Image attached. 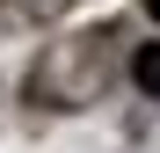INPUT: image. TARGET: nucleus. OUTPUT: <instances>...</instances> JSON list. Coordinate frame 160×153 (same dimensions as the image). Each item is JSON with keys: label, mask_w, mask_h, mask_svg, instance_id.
Returning <instances> with one entry per match:
<instances>
[{"label": "nucleus", "mask_w": 160, "mask_h": 153, "mask_svg": "<svg viewBox=\"0 0 160 153\" xmlns=\"http://www.w3.org/2000/svg\"><path fill=\"white\" fill-rule=\"evenodd\" d=\"M109 44H117L109 29L51 44L37 59V73H29V102H44V110H80V102H95L109 88Z\"/></svg>", "instance_id": "nucleus-1"}, {"label": "nucleus", "mask_w": 160, "mask_h": 153, "mask_svg": "<svg viewBox=\"0 0 160 153\" xmlns=\"http://www.w3.org/2000/svg\"><path fill=\"white\" fill-rule=\"evenodd\" d=\"M131 80H138V88L160 102V44H138V59H131Z\"/></svg>", "instance_id": "nucleus-2"}, {"label": "nucleus", "mask_w": 160, "mask_h": 153, "mask_svg": "<svg viewBox=\"0 0 160 153\" xmlns=\"http://www.w3.org/2000/svg\"><path fill=\"white\" fill-rule=\"evenodd\" d=\"M146 8H153V22H160V0H146Z\"/></svg>", "instance_id": "nucleus-3"}]
</instances>
